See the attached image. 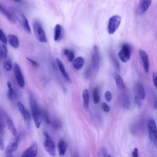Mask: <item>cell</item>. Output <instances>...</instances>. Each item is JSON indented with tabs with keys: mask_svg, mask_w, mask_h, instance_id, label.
Here are the masks:
<instances>
[{
	"mask_svg": "<svg viewBox=\"0 0 157 157\" xmlns=\"http://www.w3.org/2000/svg\"><path fill=\"white\" fill-rule=\"evenodd\" d=\"M45 141L44 142V147L46 151L52 157H55L56 150H55V145L54 141L50 136L46 133H44Z\"/></svg>",
	"mask_w": 157,
	"mask_h": 157,
	"instance_id": "cell-5",
	"label": "cell"
},
{
	"mask_svg": "<svg viewBox=\"0 0 157 157\" xmlns=\"http://www.w3.org/2000/svg\"><path fill=\"white\" fill-rule=\"evenodd\" d=\"M56 61H57V66H58V68L61 72V74H62L63 77H64V79L68 82H69L71 83V80L68 74V72H66V70L65 69V67L63 65V62L61 61V60H60L59 58H57L56 59Z\"/></svg>",
	"mask_w": 157,
	"mask_h": 157,
	"instance_id": "cell-13",
	"label": "cell"
},
{
	"mask_svg": "<svg viewBox=\"0 0 157 157\" xmlns=\"http://www.w3.org/2000/svg\"><path fill=\"white\" fill-rule=\"evenodd\" d=\"M122 21V18L120 15H115L112 16L108 22V32L109 35H113L119 29Z\"/></svg>",
	"mask_w": 157,
	"mask_h": 157,
	"instance_id": "cell-4",
	"label": "cell"
},
{
	"mask_svg": "<svg viewBox=\"0 0 157 157\" xmlns=\"http://www.w3.org/2000/svg\"><path fill=\"white\" fill-rule=\"evenodd\" d=\"M7 86L8 87V93H7V97L10 100H14L17 98V93L12 86L11 83L10 82H7Z\"/></svg>",
	"mask_w": 157,
	"mask_h": 157,
	"instance_id": "cell-19",
	"label": "cell"
},
{
	"mask_svg": "<svg viewBox=\"0 0 157 157\" xmlns=\"http://www.w3.org/2000/svg\"><path fill=\"white\" fill-rule=\"evenodd\" d=\"M17 106L20 112L21 113V114H22V116L24 118V121L26 123H29L30 121V116L28 111L26 109V108H25L24 104L22 102H18Z\"/></svg>",
	"mask_w": 157,
	"mask_h": 157,
	"instance_id": "cell-14",
	"label": "cell"
},
{
	"mask_svg": "<svg viewBox=\"0 0 157 157\" xmlns=\"http://www.w3.org/2000/svg\"><path fill=\"white\" fill-rule=\"evenodd\" d=\"M38 153V145L36 143H34L23 152L21 157H36Z\"/></svg>",
	"mask_w": 157,
	"mask_h": 157,
	"instance_id": "cell-11",
	"label": "cell"
},
{
	"mask_svg": "<svg viewBox=\"0 0 157 157\" xmlns=\"http://www.w3.org/2000/svg\"><path fill=\"white\" fill-rule=\"evenodd\" d=\"M134 102L136 104L138 108H140L141 107V105H142L141 100L137 95H136L134 97Z\"/></svg>",
	"mask_w": 157,
	"mask_h": 157,
	"instance_id": "cell-36",
	"label": "cell"
},
{
	"mask_svg": "<svg viewBox=\"0 0 157 157\" xmlns=\"http://www.w3.org/2000/svg\"><path fill=\"white\" fill-rule=\"evenodd\" d=\"M33 29L36 39L42 43H46L47 41V36L43 26L39 21H35L33 24Z\"/></svg>",
	"mask_w": 157,
	"mask_h": 157,
	"instance_id": "cell-3",
	"label": "cell"
},
{
	"mask_svg": "<svg viewBox=\"0 0 157 157\" xmlns=\"http://www.w3.org/2000/svg\"><path fill=\"white\" fill-rule=\"evenodd\" d=\"M63 53L69 62H72L73 60H74L75 55H74V52H73V51H72L69 49H65L63 50Z\"/></svg>",
	"mask_w": 157,
	"mask_h": 157,
	"instance_id": "cell-27",
	"label": "cell"
},
{
	"mask_svg": "<svg viewBox=\"0 0 157 157\" xmlns=\"http://www.w3.org/2000/svg\"><path fill=\"white\" fill-rule=\"evenodd\" d=\"M62 38V27L60 25H56L54 29V41L55 42L60 41Z\"/></svg>",
	"mask_w": 157,
	"mask_h": 157,
	"instance_id": "cell-23",
	"label": "cell"
},
{
	"mask_svg": "<svg viewBox=\"0 0 157 157\" xmlns=\"http://www.w3.org/2000/svg\"><path fill=\"white\" fill-rule=\"evenodd\" d=\"M120 101L122 107L125 109H129L130 108V101L127 95L123 94L120 97Z\"/></svg>",
	"mask_w": 157,
	"mask_h": 157,
	"instance_id": "cell-25",
	"label": "cell"
},
{
	"mask_svg": "<svg viewBox=\"0 0 157 157\" xmlns=\"http://www.w3.org/2000/svg\"><path fill=\"white\" fill-rule=\"evenodd\" d=\"M0 12H1L3 14H4V15L10 21V22L15 23V20L13 15H12L11 13L9 12L6 8H4V7L1 6V4H0Z\"/></svg>",
	"mask_w": 157,
	"mask_h": 157,
	"instance_id": "cell-21",
	"label": "cell"
},
{
	"mask_svg": "<svg viewBox=\"0 0 157 157\" xmlns=\"http://www.w3.org/2000/svg\"><path fill=\"white\" fill-rule=\"evenodd\" d=\"M136 91L138 93V97L141 100H144L145 98V90L143 87V86L140 83H137L136 85Z\"/></svg>",
	"mask_w": 157,
	"mask_h": 157,
	"instance_id": "cell-24",
	"label": "cell"
},
{
	"mask_svg": "<svg viewBox=\"0 0 157 157\" xmlns=\"http://www.w3.org/2000/svg\"><path fill=\"white\" fill-rule=\"evenodd\" d=\"M148 131L149 138L152 142L156 144V123L153 119H150L148 122Z\"/></svg>",
	"mask_w": 157,
	"mask_h": 157,
	"instance_id": "cell-9",
	"label": "cell"
},
{
	"mask_svg": "<svg viewBox=\"0 0 157 157\" xmlns=\"http://www.w3.org/2000/svg\"><path fill=\"white\" fill-rule=\"evenodd\" d=\"M93 100L95 104H97L100 102V96L99 93V90L98 88L95 87L93 90Z\"/></svg>",
	"mask_w": 157,
	"mask_h": 157,
	"instance_id": "cell-28",
	"label": "cell"
},
{
	"mask_svg": "<svg viewBox=\"0 0 157 157\" xmlns=\"http://www.w3.org/2000/svg\"><path fill=\"white\" fill-rule=\"evenodd\" d=\"M114 79L116 82L117 87L120 90H124L125 88V84L122 77L118 73H116L114 75Z\"/></svg>",
	"mask_w": 157,
	"mask_h": 157,
	"instance_id": "cell-22",
	"label": "cell"
},
{
	"mask_svg": "<svg viewBox=\"0 0 157 157\" xmlns=\"http://www.w3.org/2000/svg\"><path fill=\"white\" fill-rule=\"evenodd\" d=\"M27 59L28 60V61L33 66H39V64H38V63L32 59H31V58H27Z\"/></svg>",
	"mask_w": 157,
	"mask_h": 157,
	"instance_id": "cell-40",
	"label": "cell"
},
{
	"mask_svg": "<svg viewBox=\"0 0 157 157\" xmlns=\"http://www.w3.org/2000/svg\"><path fill=\"white\" fill-rule=\"evenodd\" d=\"M44 119V120L45 121V122L47 124H49L50 123V119H49V117L48 116V114L47 112H42V119Z\"/></svg>",
	"mask_w": 157,
	"mask_h": 157,
	"instance_id": "cell-33",
	"label": "cell"
},
{
	"mask_svg": "<svg viewBox=\"0 0 157 157\" xmlns=\"http://www.w3.org/2000/svg\"><path fill=\"white\" fill-rule=\"evenodd\" d=\"M18 141H19V137L16 136L15 139L10 143L7 147L6 148V154H12L13 152H14L18 148Z\"/></svg>",
	"mask_w": 157,
	"mask_h": 157,
	"instance_id": "cell-15",
	"label": "cell"
},
{
	"mask_svg": "<svg viewBox=\"0 0 157 157\" xmlns=\"http://www.w3.org/2000/svg\"><path fill=\"white\" fill-rule=\"evenodd\" d=\"M12 15H13L15 20H17V22L19 23L20 26L23 28V29L28 33H31V31L28 24V21L25 15L19 10L15 8H13L11 9Z\"/></svg>",
	"mask_w": 157,
	"mask_h": 157,
	"instance_id": "cell-2",
	"label": "cell"
},
{
	"mask_svg": "<svg viewBox=\"0 0 157 157\" xmlns=\"http://www.w3.org/2000/svg\"><path fill=\"white\" fill-rule=\"evenodd\" d=\"M100 153L101 154L102 156H103V157H106V156H107V150H106V148H104V147H102V148L101 149Z\"/></svg>",
	"mask_w": 157,
	"mask_h": 157,
	"instance_id": "cell-42",
	"label": "cell"
},
{
	"mask_svg": "<svg viewBox=\"0 0 157 157\" xmlns=\"http://www.w3.org/2000/svg\"><path fill=\"white\" fill-rule=\"evenodd\" d=\"M139 54L144 70L145 72L147 73L149 71V66H150V61H149V55L147 53H146V52L145 50L142 49L139 50Z\"/></svg>",
	"mask_w": 157,
	"mask_h": 157,
	"instance_id": "cell-10",
	"label": "cell"
},
{
	"mask_svg": "<svg viewBox=\"0 0 157 157\" xmlns=\"http://www.w3.org/2000/svg\"><path fill=\"white\" fill-rule=\"evenodd\" d=\"M7 157H14L13 154H7Z\"/></svg>",
	"mask_w": 157,
	"mask_h": 157,
	"instance_id": "cell-44",
	"label": "cell"
},
{
	"mask_svg": "<svg viewBox=\"0 0 157 157\" xmlns=\"http://www.w3.org/2000/svg\"><path fill=\"white\" fill-rule=\"evenodd\" d=\"M132 156L133 157H139V150L138 148H134L132 151Z\"/></svg>",
	"mask_w": 157,
	"mask_h": 157,
	"instance_id": "cell-39",
	"label": "cell"
},
{
	"mask_svg": "<svg viewBox=\"0 0 157 157\" xmlns=\"http://www.w3.org/2000/svg\"><path fill=\"white\" fill-rule=\"evenodd\" d=\"M131 47L128 44H124L122 46V49L119 52V57L123 63H127L131 58Z\"/></svg>",
	"mask_w": 157,
	"mask_h": 157,
	"instance_id": "cell-6",
	"label": "cell"
},
{
	"mask_svg": "<svg viewBox=\"0 0 157 157\" xmlns=\"http://www.w3.org/2000/svg\"><path fill=\"white\" fill-rule=\"evenodd\" d=\"M156 77H157L156 73V72H154L153 73V75H152V80H153V85L155 87H156Z\"/></svg>",
	"mask_w": 157,
	"mask_h": 157,
	"instance_id": "cell-41",
	"label": "cell"
},
{
	"mask_svg": "<svg viewBox=\"0 0 157 157\" xmlns=\"http://www.w3.org/2000/svg\"><path fill=\"white\" fill-rule=\"evenodd\" d=\"M52 127H54V128H55V129H58L61 127V123L58 120H55L52 122Z\"/></svg>",
	"mask_w": 157,
	"mask_h": 157,
	"instance_id": "cell-35",
	"label": "cell"
},
{
	"mask_svg": "<svg viewBox=\"0 0 157 157\" xmlns=\"http://www.w3.org/2000/svg\"><path fill=\"white\" fill-rule=\"evenodd\" d=\"M5 149V146L3 141V136L0 135V150L3 151Z\"/></svg>",
	"mask_w": 157,
	"mask_h": 157,
	"instance_id": "cell-37",
	"label": "cell"
},
{
	"mask_svg": "<svg viewBox=\"0 0 157 157\" xmlns=\"http://www.w3.org/2000/svg\"><path fill=\"white\" fill-rule=\"evenodd\" d=\"M6 125L8 127V129L9 130V131L12 133L14 136L15 137L17 136V130L15 127V125L13 120L10 117L6 118Z\"/></svg>",
	"mask_w": 157,
	"mask_h": 157,
	"instance_id": "cell-17",
	"label": "cell"
},
{
	"mask_svg": "<svg viewBox=\"0 0 157 157\" xmlns=\"http://www.w3.org/2000/svg\"><path fill=\"white\" fill-rule=\"evenodd\" d=\"M14 74L18 86L20 88H24L25 86V79L20 68V66L17 63H15L14 66Z\"/></svg>",
	"mask_w": 157,
	"mask_h": 157,
	"instance_id": "cell-7",
	"label": "cell"
},
{
	"mask_svg": "<svg viewBox=\"0 0 157 157\" xmlns=\"http://www.w3.org/2000/svg\"><path fill=\"white\" fill-rule=\"evenodd\" d=\"M100 61V57L99 53V49L97 46L93 47L91 52V65L93 69L97 71L99 67Z\"/></svg>",
	"mask_w": 157,
	"mask_h": 157,
	"instance_id": "cell-8",
	"label": "cell"
},
{
	"mask_svg": "<svg viewBox=\"0 0 157 157\" xmlns=\"http://www.w3.org/2000/svg\"><path fill=\"white\" fill-rule=\"evenodd\" d=\"M85 64V60L82 57H79L76 58H74V60L72 61V65L75 69L76 70H80L82 68Z\"/></svg>",
	"mask_w": 157,
	"mask_h": 157,
	"instance_id": "cell-16",
	"label": "cell"
},
{
	"mask_svg": "<svg viewBox=\"0 0 157 157\" xmlns=\"http://www.w3.org/2000/svg\"><path fill=\"white\" fill-rule=\"evenodd\" d=\"M110 57H111V61L112 62L113 65H114V66L119 69L120 68V64H119V62L118 60L117 59V58L115 57L114 55H113L112 54H110Z\"/></svg>",
	"mask_w": 157,
	"mask_h": 157,
	"instance_id": "cell-30",
	"label": "cell"
},
{
	"mask_svg": "<svg viewBox=\"0 0 157 157\" xmlns=\"http://www.w3.org/2000/svg\"><path fill=\"white\" fill-rule=\"evenodd\" d=\"M106 157H111V156L109 155H107V156Z\"/></svg>",
	"mask_w": 157,
	"mask_h": 157,
	"instance_id": "cell-46",
	"label": "cell"
},
{
	"mask_svg": "<svg viewBox=\"0 0 157 157\" xmlns=\"http://www.w3.org/2000/svg\"><path fill=\"white\" fill-rule=\"evenodd\" d=\"M58 149L59 155L61 156H65L67 150V144L63 140H60L58 144Z\"/></svg>",
	"mask_w": 157,
	"mask_h": 157,
	"instance_id": "cell-20",
	"label": "cell"
},
{
	"mask_svg": "<svg viewBox=\"0 0 157 157\" xmlns=\"http://www.w3.org/2000/svg\"><path fill=\"white\" fill-rule=\"evenodd\" d=\"M14 1H15V2H18H18H20L21 1H22V0H14Z\"/></svg>",
	"mask_w": 157,
	"mask_h": 157,
	"instance_id": "cell-45",
	"label": "cell"
},
{
	"mask_svg": "<svg viewBox=\"0 0 157 157\" xmlns=\"http://www.w3.org/2000/svg\"><path fill=\"white\" fill-rule=\"evenodd\" d=\"M152 0H140L139 5L138 7V13L140 15L144 14L147 11L151 6Z\"/></svg>",
	"mask_w": 157,
	"mask_h": 157,
	"instance_id": "cell-12",
	"label": "cell"
},
{
	"mask_svg": "<svg viewBox=\"0 0 157 157\" xmlns=\"http://www.w3.org/2000/svg\"><path fill=\"white\" fill-rule=\"evenodd\" d=\"M1 47H2V49H3V58H6L7 57V49L6 46V45L4 44H3L1 45Z\"/></svg>",
	"mask_w": 157,
	"mask_h": 157,
	"instance_id": "cell-38",
	"label": "cell"
},
{
	"mask_svg": "<svg viewBox=\"0 0 157 157\" xmlns=\"http://www.w3.org/2000/svg\"><path fill=\"white\" fill-rule=\"evenodd\" d=\"M29 104L36 127L39 128L42 123V120H43L42 119V112L41 111L37 101L33 94H30Z\"/></svg>",
	"mask_w": 157,
	"mask_h": 157,
	"instance_id": "cell-1",
	"label": "cell"
},
{
	"mask_svg": "<svg viewBox=\"0 0 157 157\" xmlns=\"http://www.w3.org/2000/svg\"><path fill=\"white\" fill-rule=\"evenodd\" d=\"M82 98L83 101V106L86 109L88 108L89 106V101H90V96H89V91L87 89H84L82 92Z\"/></svg>",
	"mask_w": 157,
	"mask_h": 157,
	"instance_id": "cell-26",
	"label": "cell"
},
{
	"mask_svg": "<svg viewBox=\"0 0 157 157\" xmlns=\"http://www.w3.org/2000/svg\"><path fill=\"white\" fill-rule=\"evenodd\" d=\"M101 108H102V109L103 110L104 112H105L106 113L109 112L111 110V108L109 107V106L108 105V104L106 102H103L101 104Z\"/></svg>",
	"mask_w": 157,
	"mask_h": 157,
	"instance_id": "cell-34",
	"label": "cell"
},
{
	"mask_svg": "<svg viewBox=\"0 0 157 157\" xmlns=\"http://www.w3.org/2000/svg\"><path fill=\"white\" fill-rule=\"evenodd\" d=\"M9 44L14 49H17L19 46V40L18 38L14 35H9L7 39Z\"/></svg>",
	"mask_w": 157,
	"mask_h": 157,
	"instance_id": "cell-18",
	"label": "cell"
},
{
	"mask_svg": "<svg viewBox=\"0 0 157 157\" xmlns=\"http://www.w3.org/2000/svg\"><path fill=\"white\" fill-rule=\"evenodd\" d=\"M0 41L2 42L3 44L6 45L7 44V38L4 34V33L3 32V31L0 29Z\"/></svg>",
	"mask_w": 157,
	"mask_h": 157,
	"instance_id": "cell-31",
	"label": "cell"
},
{
	"mask_svg": "<svg viewBox=\"0 0 157 157\" xmlns=\"http://www.w3.org/2000/svg\"><path fill=\"white\" fill-rule=\"evenodd\" d=\"M104 97H105V99L108 102H111L112 99L111 92L110 91H106L105 92V94H104Z\"/></svg>",
	"mask_w": 157,
	"mask_h": 157,
	"instance_id": "cell-32",
	"label": "cell"
},
{
	"mask_svg": "<svg viewBox=\"0 0 157 157\" xmlns=\"http://www.w3.org/2000/svg\"><path fill=\"white\" fill-rule=\"evenodd\" d=\"M4 68L7 71H10L13 69V63L12 60L10 59H8L7 60L5 61L3 65Z\"/></svg>",
	"mask_w": 157,
	"mask_h": 157,
	"instance_id": "cell-29",
	"label": "cell"
},
{
	"mask_svg": "<svg viewBox=\"0 0 157 157\" xmlns=\"http://www.w3.org/2000/svg\"><path fill=\"white\" fill-rule=\"evenodd\" d=\"M3 49H2V47L1 45H0V60H1L3 58Z\"/></svg>",
	"mask_w": 157,
	"mask_h": 157,
	"instance_id": "cell-43",
	"label": "cell"
}]
</instances>
